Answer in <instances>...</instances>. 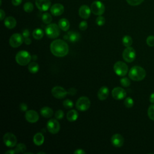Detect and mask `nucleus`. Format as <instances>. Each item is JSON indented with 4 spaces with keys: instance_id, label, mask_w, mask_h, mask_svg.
Returning <instances> with one entry per match:
<instances>
[{
    "instance_id": "obj_1",
    "label": "nucleus",
    "mask_w": 154,
    "mask_h": 154,
    "mask_svg": "<svg viewBox=\"0 0 154 154\" xmlns=\"http://www.w3.org/2000/svg\"><path fill=\"white\" fill-rule=\"evenodd\" d=\"M51 53L57 57H63L69 52V45L63 40L56 39L51 42L50 45Z\"/></svg>"
},
{
    "instance_id": "obj_2",
    "label": "nucleus",
    "mask_w": 154,
    "mask_h": 154,
    "mask_svg": "<svg viewBox=\"0 0 154 154\" xmlns=\"http://www.w3.org/2000/svg\"><path fill=\"white\" fill-rule=\"evenodd\" d=\"M146 75V70L141 66H134L129 70L128 76L129 78L135 81L143 80Z\"/></svg>"
},
{
    "instance_id": "obj_3",
    "label": "nucleus",
    "mask_w": 154,
    "mask_h": 154,
    "mask_svg": "<svg viewBox=\"0 0 154 154\" xmlns=\"http://www.w3.org/2000/svg\"><path fill=\"white\" fill-rule=\"evenodd\" d=\"M16 63L20 66H26L29 64L31 60L30 54L26 51H20L16 55Z\"/></svg>"
},
{
    "instance_id": "obj_4",
    "label": "nucleus",
    "mask_w": 154,
    "mask_h": 154,
    "mask_svg": "<svg viewBox=\"0 0 154 154\" xmlns=\"http://www.w3.org/2000/svg\"><path fill=\"white\" fill-rule=\"evenodd\" d=\"M45 33L50 38H55L60 35V28L56 23H49L45 28Z\"/></svg>"
},
{
    "instance_id": "obj_5",
    "label": "nucleus",
    "mask_w": 154,
    "mask_h": 154,
    "mask_svg": "<svg viewBox=\"0 0 154 154\" xmlns=\"http://www.w3.org/2000/svg\"><path fill=\"white\" fill-rule=\"evenodd\" d=\"M113 68L116 74L119 76H125L128 72V67L127 64L121 61H117L114 64Z\"/></svg>"
},
{
    "instance_id": "obj_6",
    "label": "nucleus",
    "mask_w": 154,
    "mask_h": 154,
    "mask_svg": "<svg viewBox=\"0 0 154 154\" xmlns=\"http://www.w3.org/2000/svg\"><path fill=\"white\" fill-rule=\"evenodd\" d=\"M90 100L86 96L80 97L76 102V108L81 111H87L90 106Z\"/></svg>"
},
{
    "instance_id": "obj_7",
    "label": "nucleus",
    "mask_w": 154,
    "mask_h": 154,
    "mask_svg": "<svg viewBox=\"0 0 154 154\" xmlns=\"http://www.w3.org/2000/svg\"><path fill=\"white\" fill-rule=\"evenodd\" d=\"M91 11L95 15L100 16L103 14L105 10L104 4L99 1H94L91 4Z\"/></svg>"
},
{
    "instance_id": "obj_8",
    "label": "nucleus",
    "mask_w": 154,
    "mask_h": 154,
    "mask_svg": "<svg viewBox=\"0 0 154 154\" xmlns=\"http://www.w3.org/2000/svg\"><path fill=\"white\" fill-rule=\"evenodd\" d=\"M123 60L127 63H131L134 61L136 57V52L132 47H126L122 53Z\"/></svg>"
},
{
    "instance_id": "obj_9",
    "label": "nucleus",
    "mask_w": 154,
    "mask_h": 154,
    "mask_svg": "<svg viewBox=\"0 0 154 154\" xmlns=\"http://www.w3.org/2000/svg\"><path fill=\"white\" fill-rule=\"evenodd\" d=\"M3 141L6 146L13 147L17 144V138L14 134L7 132L3 136Z\"/></svg>"
},
{
    "instance_id": "obj_10",
    "label": "nucleus",
    "mask_w": 154,
    "mask_h": 154,
    "mask_svg": "<svg viewBox=\"0 0 154 154\" xmlns=\"http://www.w3.org/2000/svg\"><path fill=\"white\" fill-rule=\"evenodd\" d=\"M23 42V37L19 33L13 34L9 39V44L13 48L20 46Z\"/></svg>"
},
{
    "instance_id": "obj_11",
    "label": "nucleus",
    "mask_w": 154,
    "mask_h": 154,
    "mask_svg": "<svg viewBox=\"0 0 154 154\" xmlns=\"http://www.w3.org/2000/svg\"><path fill=\"white\" fill-rule=\"evenodd\" d=\"M47 129L52 134H57L60 129V123L57 119H51L47 122Z\"/></svg>"
},
{
    "instance_id": "obj_12",
    "label": "nucleus",
    "mask_w": 154,
    "mask_h": 154,
    "mask_svg": "<svg viewBox=\"0 0 154 154\" xmlns=\"http://www.w3.org/2000/svg\"><path fill=\"white\" fill-rule=\"evenodd\" d=\"M51 93L54 97L61 99L66 96L68 91L61 86H55L52 88Z\"/></svg>"
},
{
    "instance_id": "obj_13",
    "label": "nucleus",
    "mask_w": 154,
    "mask_h": 154,
    "mask_svg": "<svg viewBox=\"0 0 154 154\" xmlns=\"http://www.w3.org/2000/svg\"><path fill=\"white\" fill-rule=\"evenodd\" d=\"M111 94L112 97L116 100H122L124 99L126 96V92L125 90L119 87L114 88L112 90Z\"/></svg>"
},
{
    "instance_id": "obj_14",
    "label": "nucleus",
    "mask_w": 154,
    "mask_h": 154,
    "mask_svg": "<svg viewBox=\"0 0 154 154\" xmlns=\"http://www.w3.org/2000/svg\"><path fill=\"white\" fill-rule=\"evenodd\" d=\"M25 117L26 121L31 123L37 122L39 119L38 114L35 110L32 109L26 111Z\"/></svg>"
},
{
    "instance_id": "obj_15",
    "label": "nucleus",
    "mask_w": 154,
    "mask_h": 154,
    "mask_svg": "<svg viewBox=\"0 0 154 154\" xmlns=\"http://www.w3.org/2000/svg\"><path fill=\"white\" fill-rule=\"evenodd\" d=\"M35 4L38 10L46 11L51 7V2L50 0H35Z\"/></svg>"
},
{
    "instance_id": "obj_16",
    "label": "nucleus",
    "mask_w": 154,
    "mask_h": 154,
    "mask_svg": "<svg viewBox=\"0 0 154 154\" xmlns=\"http://www.w3.org/2000/svg\"><path fill=\"white\" fill-rule=\"evenodd\" d=\"M50 11L52 15L55 16H58L64 13V7L61 4L56 3L51 6Z\"/></svg>"
},
{
    "instance_id": "obj_17",
    "label": "nucleus",
    "mask_w": 154,
    "mask_h": 154,
    "mask_svg": "<svg viewBox=\"0 0 154 154\" xmlns=\"http://www.w3.org/2000/svg\"><path fill=\"white\" fill-rule=\"evenodd\" d=\"M111 141L114 146L120 147L123 145L124 138L120 134H115L111 137Z\"/></svg>"
},
{
    "instance_id": "obj_18",
    "label": "nucleus",
    "mask_w": 154,
    "mask_h": 154,
    "mask_svg": "<svg viewBox=\"0 0 154 154\" xmlns=\"http://www.w3.org/2000/svg\"><path fill=\"white\" fill-rule=\"evenodd\" d=\"M91 12V8L87 5H81L78 11L79 16L84 19H87L90 17Z\"/></svg>"
},
{
    "instance_id": "obj_19",
    "label": "nucleus",
    "mask_w": 154,
    "mask_h": 154,
    "mask_svg": "<svg viewBox=\"0 0 154 154\" xmlns=\"http://www.w3.org/2000/svg\"><path fill=\"white\" fill-rule=\"evenodd\" d=\"M64 38L65 40H68L70 42H76L80 38V34L78 32L69 31L64 35Z\"/></svg>"
},
{
    "instance_id": "obj_20",
    "label": "nucleus",
    "mask_w": 154,
    "mask_h": 154,
    "mask_svg": "<svg viewBox=\"0 0 154 154\" xmlns=\"http://www.w3.org/2000/svg\"><path fill=\"white\" fill-rule=\"evenodd\" d=\"M109 95V89L106 86L101 87L97 92V97L99 100H105Z\"/></svg>"
},
{
    "instance_id": "obj_21",
    "label": "nucleus",
    "mask_w": 154,
    "mask_h": 154,
    "mask_svg": "<svg viewBox=\"0 0 154 154\" xmlns=\"http://www.w3.org/2000/svg\"><path fill=\"white\" fill-rule=\"evenodd\" d=\"M4 23L7 28L13 29L16 25V20L12 16H8L5 19Z\"/></svg>"
},
{
    "instance_id": "obj_22",
    "label": "nucleus",
    "mask_w": 154,
    "mask_h": 154,
    "mask_svg": "<svg viewBox=\"0 0 154 154\" xmlns=\"http://www.w3.org/2000/svg\"><path fill=\"white\" fill-rule=\"evenodd\" d=\"M45 137L42 133L37 132L33 137V142L36 146H41L44 143Z\"/></svg>"
},
{
    "instance_id": "obj_23",
    "label": "nucleus",
    "mask_w": 154,
    "mask_h": 154,
    "mask_svg": "<svg viewBox=\"0 0 154 154\" xmlns=\"http://www.w3.org/2000/svg\"><path fill=\"white\" fill-rule=\"evenodd\" d=\"M40 114L45 118H50L53 116L54 112L52 108L48 106H44L40 109Z\"/></svg>"
},
{
    "instance_id": "obj_24",
    "label": "nucleus",
    "mask_w": 154,
    "mask_h": 154,
    "mask_svg": "<svg viewBox=\"0 0 154 154\" xmlns=\"http://www.w3.org/2000/svg\"><path fill=\"white\" fill-rule=\"evenodd\" d=\"M58 26L64 31H67L70 27V23L66 18H62L58 21Z\"/></svg>"
},
{
    "instance_id": "obj_25",
    "label": "nucleus",
    "mask_w": 154,
    "mask_h": 154,
    "mask_svg": "<svg viewBox=\"0 0 154 154\" xmlns=\"http://www.w3.org/2000/svg\"><path fill=\"white\" fill-rule=\"evenodd\" d=\"M66 117L68 121L71 122H75L78 119V113L75 109H71L67 112Z\"/></svg>"
},
{
    "instance_id": "obj_26",
    "label": "nucleus",
    "mask_w": 154,
    "mask_h": 154,
    "mask_svg": "<svg viewBox=\"0 0 154 154\" xmlns=\"http://www.w3.org/2000/svg\"><path fill=\"white\" fill-rule=\"evenodd\" d=\"M28 69L31 73H36L39 70V65L36 62H31L28 64Z\"/></svg>"
},
{
    "instance_id": "obj_27",
    "label": "nucleus",
    "mask_w": 154,
    "mask_h": 154,
    "mask_svg": "<svg viewBox=\"0 0 154 154\" xmlns=\"http://www.w3.org/2000/svg\"><path fill=\"white\" fill-rule=\"evenodd\" d=\"M44 33L42 29L35 28L32 32V36L36 40H40L43 37Z\"/></svg>"
},
{
    "instance_id": "obj_28",
    "label": "nucleus",
    "mask_w": 154,
    "mask_h": 154,
    "mask_svg": "<svg viewBox=\"0 0 154 154\" xmlns=\"http://www.w3.org/2000/svg\"><path fill=\"white\" fill-rule=\"evenodd\" d=\"M133 42L132 38L129 35H125L122 38V43L125 47H129L132 45Z\"/></svg>"
},
{
    "instance_id": "obj_29",
    "label": "nucleus",
    "mask_w": 154,
    "mask_h": 154,
    "mask_svg": "<svg viewBox=\"0 0 154 154\" xmlns=\"http://www.w3.org/2000/svg\"><path fill=\"white\" fill-rule=\"evenodd\" d=\"M42 21L46 24H49L52 20V17L49 13H45L42 16Z\"/></svg>"
},
{
    "instance_id": "obj_30",
    "label": "nucleus",
    "mask_w": 154,
    "mask_h": 154,
    "mask_svg": "<svg viewBox=\"0 0 154 154\" xmlns=\"http://www.w3.org/2000/svg\"><path fill=\"white\" fill-rule=\"evenodd\" d=\"M23 10L26 13H31L34 10V5L30 2H26L23 5Z\"/></svg>"
},
{
    "instance_id": "obj_31",
    "label": "nucleus",
    "mask_w": 154,
    "mask_h": 154,
    "mask_svg": "<svg viewBox=\"0 0 154 154\" xmlns=\"http://www.w3.org/2000/svg\"><path fill=\"white\" fill-rule=\"evenodd\" d=\"M15 150L17 153H24V152L26 150V147L23 143H19L16 144Z\"/></svg>"
},
{
    "instance_id": "obj_32",
    "label": "nucleus",
    "mask_w": 154,
    "mask_h": 154,
    "mask_svg": "<svg viewBox=\"0 0 154 154\" xmlns=\"http://www.w3.org/2000/svg\"><path fill=\"white\" fill-rule=\"evenodd\" d=\"M147 115L150 120L154 121V104L149 106L147 110Z\"/></svg>"
},
{
    "instance_id": "obj_33",
    "label": "nucleus",
    "mask_w": 154,
    "mask_h": 154,
    "mask_svg": "<svg viewBox=\"0 0 154 154\" xmlns=\"http://www.w3.org/2000/svg\"><path fill=\"white\" fill-rule=\"evenodd\" d=\"M120 84L123 87H128L131 84V81L129 80V79L127 77H123L120 79Z\"/></svg>"
},
{
    "instance_id": "obj_34",
    "label": "nucleus",
    "mask_w": 154,
    "mask_h": 154,
    "mask_svg": "<svg viewBox=\"0 0 154 154\" xmlns=\"http://www.w3.org/2000/svg\"><path fill=\"white\" fill-rule=\"evenodd\" d=\"M124 105L126 108H131L134 105V100L131 97H128L124 101Z\"/></svg>"
},
{
    "instance_id": "obj_35",
    "label": "nucleus",
    "mask_w": 154,
    "mask_h": 154,
    "mask_svg": "<svg viewBox=\"0 0 154 154\" xmlns=\"http://www.w3.org/2000/svg\"><path fill=\"white\" fill-rule=\"evenodd\" d=\"M63 105L65 108H72L73 106V103L70 99H66L63 101Z\"/></svg>"
},
{
    "instance_id": "obj_36",
    "label": "nucleus",
    "mask_w": 154,
    "mask_h": 154,
    "mask_svg": "<svg viewBox=\"0 0 154 154\" xmlns=\"http://www.w3.org/2000/svg\"><path fill=\"white\" fill-rule=\"evenodd\" d=\"M96 23L98 26H103L105 23V19L102 16H99L96 19Z\"/></svg>"
},
{
    "instance_id": "obj_37",
    "label": "nucleus",
    "mask_w": 154,
    "mask_h": 154,
    "mask_svg": "<svg viewBox=\"0 0 154 154\" xmlns=\"http://www.w3.org/2000/svg\"><path fill=\"white\" fill-rule=\"evenodd\" d=\"M128 4L132 6H137L141 4L144 0H126Z\"/></svg>"
},
{
    "instance_id": "obj_38",
    "label": "nucleus",
    "mask_w": 154,
    "mask_h": 154,
    "mask_svg": "<svg viewBox=\"0 0 154 154\" xmlns=\"http://www.w3.org/2000/svg\"><path fill=\"white\" fill-rule=\"evenodd\" d=\"M146 43L149 46H154V36L149 35L146 38Z\"/></svg>"
},
{
    "instance_id": "obj_39",
    "label": "nucleus",
    "mask_w": 154,
    "mask_h": 154,
    "mask_svg": "<svg viewBox=\"0 0 154 154\" xmlns=\"http://www.w3.org/2000/svg\"><path fill=\"white\" fill-rule=\"evenodd\" d=\"M55 117L57 119H61L64 117V112L61 109L57 110L55 113Z\"/></svg>"
},
{
    "instance_id": "obj_40",
    "label": "nucleus",
    "mask_w": 154,
    "mask_h": 154,
    "mask_svg": "<svg viewBox=\"0 0 154 154\" xmlns=\"http://www.w3.org/2000/svg\"><path fill=\"white\" fill-rule=\"evenodd\" d=\"M88 27V24L87 22L85 20H83L82 22H81L79 24V28L82 30V31H85L87 29Z\"/></svg>"
},
{
    "instance_id": "obj_41",
    "label": "nucleus",
    "mask_w": 154,
    "mask_h": 154,
    "mask_svg": "<svg viewBox=\"0 0 154 154\" xmlns=\"http://www.w3.org/2000/svg\"><path fill=\"white\" fill-rule=\"evenodd\" d=\"M22 35H23V38H25L28 37L29 36V35H30V33H29V30L27 29H24V30L22 31Z\"/></svg>"
},
{
    "instance_id": "obj_42",
    "label": "nucleus",
    "mask_w": 154,
    "mask_h": 154,
    "mask_svg": "<svg viewBox=\"0 0 154 154\" xmlns=\"http://www.w3.org/2000/svg\"><path fill=\"white\" fill-rule=\"evenodd\" d=\"M20 109L22 111H27V109H28V106H27V105L26 103H22L20 105Z\"/></svg>"
},
{
    "instance_id": "obj_43",
    "label": "nucleus",
    "mask_w": 154,
    "mask_h": 154,
    "mask_svg": "<svg viewBox=\"0 0 154 154\" xmlns=\"http://www.w3.org/2000/svg\"><path fill=\"white\" fill-rule=\"evenodd\" d=\"M22 2V0H11V3L14 6H18Z\"/></svg>"
},
{
    "instance_id": "obj_44",
    "label": "nucleus",
    "mask_w": 154,
    "mask_h": 154,
    "mask_svg": "<svg viewBox=\"0 0 154 154\" xmlns=\"http://www.w3.org/2000/svg\"><path fill=\"white\" fill-rule=\"evenodd\" d=\"M74 153L75 154H84V153H85V152L83 149H76L74 152Z\"/></svg>"
},
{
    "instance_id": "obj_45",
    "label": "nucleus",
    "mask_w": 154,
    "mask_h": 154,
    "mask_svg": "<svg viewBox=\"0 0 154 154\" xmlns=\"http://www.w3.org/2000/svg\"><path fill=\"white\" fill-rule=\"evenodd\" d=\"M5 13L4 11L2 9H1L0 10V19H1V20H2L5 18Z\"/></svg>"
},
{
    "instance_id": "obj_46",
    "label": "nucleus",
    "mask_w": 154,
    "mask_h": 154,
    "mask_svg": "<svg viewBox=\"0 0 154 154\" xmlns=\"http://www.w3.org/2000/svg\"><path fill=\"white\" fill-rule=\"evenodd\" d=\"M5 154H14V153H17L16 150L15 149H10L7 150V152H5Z\"/></svg>"
},
{
    "instance_id": "obj_47",
    "label": "nucleus",
    "mask_w": 154,
    "mask_h": 154,
    "mask_svg": "<svg viewBox=\"0 0 154 154\" xmlns=\"http://www.w3.org/2000/svg\"><path fill=\"white\" fill-rule=\"evenodd\" d=\"M24 42H25V43L26 45H30V44L31 43L32 41H31V38H29L27 37V38H25L24 39Z\"/></svg>"
},
{
    "instance_id": "obj_48",
    "label": "nucleus",
    "mask_w": 154,
    "mask_h": 154,
    "mask_svg": "<svg viewBox=\"0 0 154 154\" xmlns=\"http://www.w3.org/2000/svg\"><path fill=\"white\" fill-rule=\"evenodd\" d=\"M149 100L151 103H154V93H152L150 96V98H149Z\"/></svg>"
},
{
    "instance_id": "obj_49",
    "label": "nucleus",
    "mask_w": 154,
    "mask_h": 154,
    "mask_svg": "<svg viewBox=\"0 0 154 154\" xmlns=\"http://www.w3.org/2000/svg\"><path fill=\"white\" fill-rule=\"evenodd\" d=\"M37 153H38V154H40V153H43V154H45V152H38Z\"/></svg>"
},
{
    "instance_id": "obj_50",
    "label": "nucleus",
    "mask_w": 154,
    "mask_h": 154,
    "mask_svg": "<svg viewBox=\"0 0 154 154\" xmlns=\"http://www.w3.org/2000/svg\"><path fill=\"white\" fill-rule=\"evenodd\" d=\"M25 154H28V153H32V152H26V153H25Z\"/></svg>"
}]
</instances>
